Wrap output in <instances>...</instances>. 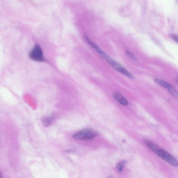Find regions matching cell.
<instances>
[{
    "instance_id": "13",
    "label": "cell",
    "mask_w": 178,
    "mask_h": 178,
    "mask_svg": "<svg viewBox=\"0 0 178 178\" xmlns=\"http://www.w3.org/2000/svg\"><path fill=\"white\" fill-rule=\"evenodd\" d=\"M109 178H112V177H109Z\"/></svg>"
},
{
    "instance_id": "2",
    "label": "cell",
    "mask_w": 178,
    "mask_h": 178,
    "mask_svg": "<svg viewBox=\"0 0 178 178\" xmlns=\"http://www.w3.org/2000/svg\"><path fill=\"white\" fill-rule=\"evenodd\" d=\"M157 155L163 160L167 162L172 166L177 167L178 165L177 162L174 157L163 149L159 147L154 152Z\"/></svg>"
},
{
    "instance_id": "3",
    "label": "cell",
    "mask_w": 178,
    "mask_h": 178,
    "mask_svg": "<svg viewBox=\"0 0 178 178\" xmlns=\"http://www.w3.org/2000/svg\"><path fill=\"white\" fill-rule=\"evenodd\" d=\"M29 56L34 61L44 62L45 61L42 49L38 44H36L30 51Z\"/></svg>"
},
{
    "instance_id": "1",
    "label": "cell",
    "mask_w": 178,
    "mask_h": 178,
    "mask_svg": "<svg viewBox=\"0 0 178 178\" xmlns=\"http://www.w3.org/2000/svg\"><path fill=\"white\" fill-rule=\"evenodd\" d=\"M98 135L95 130L86 129L79 131L73 135V137L76 140H87L92 139Z\"/></svg>"
},
{
    "instance_id": "4",
    "label": "cell",
    "mask_w": 178,
    "mask_h": 178,
    "mask_svg": "<svg viewBox=\"0 0 178 178\" xmlns=\"http://www.w3.org/2000/svg\"><path fill=\"white\" fill-rule=\"evenodd\" d=\"M108 62L115 69L118 71L119 72L122 73V74L126 76L127 77L130 78V79H133V77L132 75L130 74L129 72L127 71L118 63L114 61V60H112L111 58L109 60Z\"/></svg>"
},
{
    "instance_id": "6",
    "label": "cell",
    "mask_w": 178,
    "mask_h": 178,
    "mask_svg": "<svg viewBox=\"0 0 178 178\" xmlns=\"http://www.w3.org/2000/svg\"><path fill=\"white\" fill-rule=\"evenodd\" d=\"M54 119L53 115L48 117L44 116L41 119V122L44 127H48L52 124Z\"/></svg>"
},
{
    "instance_id": "11",
    "label": "cell",
    "mask_w": 178,
    "mask_h": 178,
    "mask_svg": "<svg viewBox=\"0 0 178 178\" xmlns=\"http://www.w3.org/2000/svg\"><path fill=\"white\" fill-rule=\"evenodd\" d=\"M172 38H173L174 40L177 42L178 41V37L176 35H172Z\"/></svg>"
},
{
    "instance_id": "5",
    "label": "cell",
    "mask_w": 178,
    "mask_h": 178,
    "mask_svg": "<svg viewBox=\"0 0 178 178\" xmlns=\"http://www.w3.org/2000/svg\"><path fill=\"white\" fill-rule=\"evenodd\" d=\"M113 97L115 100L122 105L127 106L129 104L126 99L120 93H114Z\"/></svg>"
},
{
    "instance_id": "9",
    "label": "cell",
    "mask_w": 178,
    "mask_h": 178,
    "mask_svg": "<svg viewBox=\"0 0 178 178\" xmlns=\"http://www.w3.org/2000/svg\"><path fill=\"white\" fill-rule=\"evenodd\" d=\"M168 91H169V92L171 93L172 95L174 96L175 97H177L178 95L177 91L176 90H175L174 87H173V86H172L171 87L169 88Z\"/></svg>"
},
{
    "instance_id": "10",
    "label": "cell",
    "mask_w": 178,
    "mask_h": 178,
    "mask_svg": "<svg viewBox=\"0 0 178 178\" xmlns=\"http://www.w3.org/2000/svg\"><path fill=\"white\" fill-rule=\"evenodd\" d=\"M126 52V53L128 55V56H129L130 58L134 60H137V57H136L134 55L131 53V52L129 51H127Z\"/></svg>"
},
{
    "instance_id": "7",
    "label": "cell",
    "mask_w": 178,
    "mask_h": 178,
    "mask_svg": "<svg viewBox=\"0 0 178 178\" xmlns=\"http://www.w3.org/2000/svg\"><path fill=\"white\" fill-rule=\"evenodd\" d=\"M155 82L157 84L160 85L164 88L168 89V90H169V88L172 86V85L168 83L161 79H155Z\"/></svg>"
},
{
    "instance_id": "12",
    "label": "cell",
    "mask_w": 178,
    "mask_h": 178,
    "mask_svg": "<svg viewBox=\"0 0 178 178\" xmlns=\"http://www.w3.org/2000/svg\"><path fill=\"white\" fill-rule=\"evenodd\" d=\"M0 178H2V174L0 172Z\"/></svg>"
},
{
    "instance_id": "8",
    "label": "cell",
    "mask_w": 178,
    "mask_h": 178,
    "mask_svg": "<svg viewBox=\"0 0 178 178\" xmlns=\"http://www.w3.org/2000/svg\"><path fill=\"white\" fill-rule=\"evenodd\" d=\"M126 162L124 161H119L117 164L116 168L117 171L119 172L122 171L124 168Z\"/></svg>"
}]
</instances>
